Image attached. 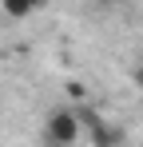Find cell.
<instances>
[{"label": "cell", "instance_id": "cell-1", "mask_svg": "<svg viewBox=\"0 0 143 147\" xmlns=\"http://www.w3.org/2000/svg\"><path fill=\"white\" fill-rule=\"evenodd\" d=\"M44 139L48 143H60V147L84 139V123H80V115H76V107H52V111H48Z\"/></svg>", "mask_w": 143, "mask_h": 147}, {"label": "cell", "instance_id": "cell-4", "mask_svg": "<svg viewBox=\"0 0 143 147\" xmlns=\"http://www.w3.org/2000/svg\"><path fill=\"white\" fill-rule=\"evenodd\" d=\"M72 107H76V115H80V123H84V131H88V127H95V123L103 119V115L95 111L92 103H84V99H80V103H72Z\"/></svg>", "mask_w": 143, "mask_h": 147}, {"label": "cell", "instance_id": "cell-6", "mask_svg": "<svg viewBox=\"0 0 143 147\" xmlns=\"http://www.w3.org/2000/svg\"><path fill=\"white\" fill-rule=\"evenodd\" d=\"M131 84H135V88L143 92V56L135 60V68H131Z\"/></svg>", "mask_w": 143, "mask_h": 147}, {"label": "cell", "instance_id": "cell-5", "mask_svg": "<svg viewBox=\"0 0 143 147\" xmlns=\"http://www.w3.org/2000/svg\"><path fill=\"white\" fill-rule=\"evenodd\" d=\"M68 99H72V103H80V99H88V88H84L80 80H72V84H68Z\"/></svg>", "mask_w": 143, "mask_h": 147}, {"label": "cell", "instance_id": "cell-3", "mask_svg": "<svg viewBox=\"0 0 143 147\" xmlns=\"http://www.w3.org/2000/svg\"><path fill=\"white\" fill-rule=\"evenodd\" d=\"M48 0H0V8H4V16L8 20H24V16H32L36 8H44Z\"/></svg>", "mask_w": 143, "mask_h": 147}, {"label": "cell", "instance_id": "cell-2", "mask_svg": "<svg viewBox=\"0 0 143 147\" xmlns=\"http://www.w3.org/2000/svg\"><path fill=\"white\" fill-rule=\"evenodd\" d=\"M84 135H88L92 143H107V147H115V143H123V139H127V135H123L119 127H111V123H103V119L95 123V127H88Z\"/></svg>", "mask_w": 143, "mask_h": 147}]
</instances>
